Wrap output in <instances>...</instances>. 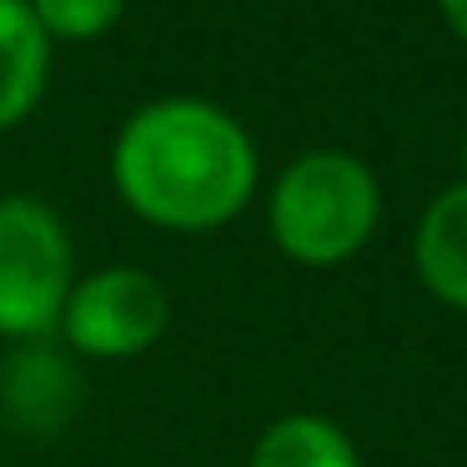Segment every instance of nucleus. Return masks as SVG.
Listing matches in <instances>:
<instances>
[{
    "label": "nucleus",
    "mask_w": 467,
    "mask_h": 467,
    "mask_svg": "<svg viewBox=\"0 0 467 467\" xmlns=\"http://www.w3.org/2000/svg\"><path fill=\"white\" fill-rule=\"evenodd\" d=\"M256 146L232 111L202 96L151 101L111 146V186L161 232H216L256 196Z\"/></svg>",
    "instance_id": "1"
},
{
    "label": "nucleus",
    "mask_w": 467,
    "mask_h": 467,
    "mask_svg": "<svg viewBox=\"0 0 467 467\" xmlns=\"http://www.w3.org/2000/svg\"><path fill=\"white\" fill-rule=\"evenodd\" d=\"M382 222V186L372 166L347 151H306L276 176L266 196V232L296 266H342L372 242Z\"/></svg>",
    "instance_id": "2"
},
{
    "label": "nucleus",
    "mask_w": 467,
    "mask_h": 467,
    "mask_svg": "<svg viewBox=\"0 0 467 467\" xmlns=\"http://www.w3.org/2000/svg\"><path fill=\"white\" fill-rule=\"evenodd\" d=\"M71 286L66 222L36 196H0V342H51Z\"/></svg>",
    "instance_id": "3"
},
{
    "label": "nucleus",
    "mask_w": 467,
    "mask_h": 467,
    "mask_svg": "<svg viewBox=\"0 0 467 467\" xmlns=\"http://www.w3.org/2000/svg\"><path fill=\"white\" fill-rule=\"evenodd\" d=\"M176 302L166 282L146 266H101L76 276L61 306V342L86 362H131L171 332Z\"/></svg>",
    "instance_id": "4"
},
{
    "label": "nucleus",
    "mask_w": 467,
    "mask_h": 467,
    "mask_svg": "<svg viewBox=\"0 0 467 467\" xmlns=\"http://www.w3.org/2000/svg\"><path fill=\"white\" fill-rule=\"evenodd\" d=\"M81 372L51 342H21L0 362V422L26 437L61 432L81 412Z\"/></svg>",
    "instance_id": "5"
},
{
    "label": "nucleus",
    "mask_w": 467,
    "mask_h": 467,
    "mask_svg": "<svg viewBox=\"0 0 467 467\" xmlns=\"http://www.w3.org/2000/svg\"><path fill=\"white\" fill-rule=\"evenodd\" d=\"M422 286L452 312H467V182L432 196L412 236Z\"/></svg>",
    "instance_id": "6"
},
{
    "label": "nucleus",
    "mask_w": 467,
    "mask_h": 467,
    "mask_svg": "<svg viewBox=\"0 0 467 467\" xmlns=\"http://www.w3.org/2000/svg\"><path fill=\"white\" fill-rule=\"evenodd\" d=\"M51 71V41L26 0H0V131L36 111Z\"/></svg>",
    "instance_id": "7"
},
{
    "label": "nucleus",
    "mask_w": 467,
    "mask_h": 467,
    "mask_svg": "<svg viewBox=\"0 0 467 467\" xmlns=\"http://www.w3.org/2000/svg\"><path fill=\"white\" fill-rule=\"evenodd\" d=\"M246 467H362L357 442L322 412H286L266 422Z\"/></svg>",
    "instance_id": "8"
},
{
    "label": "nucleus",
    "mask_w": 467,
    "mask_h": 467,
    "mask_svg": "<svg viewBox=\"0 0 467 467\" xmlns=\"http://www.w3.org/2000/svg\"><path fill=\"white\" fill-rule=\"evenodd\" d=\"M46 41H96L121 21L126 0H26Z\"/></svg>",
    "instance_id": "9"
},
{
    "label": "nucleus",
    "mask_w": 467,
    "mask_h": 467,
    "mask_svg": "<svg viewBox=\"0 0 467 467\" xmlns=\"http://www.w3.org/2000/svg\"><path fill=\"white\" fill-rule=\"evenodd\" d=\"M437 11H442V21L452 26V36L467 46V0H437Z\"/></svg>",
    "instance_id": "10"
},
{
    "label": "nucleus",
    "mask_w": 467,
    "mask_h": 467,
    "mask_svg": "<svg viewBox=\"0 0 467 467\" xmlns=\"http://www.w3.org/2000/svg\"><path fill=\"white\" fill-rule=\"evenodd\" d=\"M462 171H467V131H462Z\"/></svg>",
    "instance_id": "11"
}]
</instances>
